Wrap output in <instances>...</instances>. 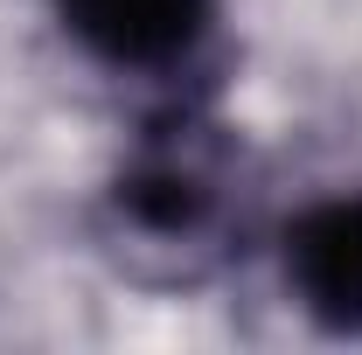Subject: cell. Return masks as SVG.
Segmentation results:
<instances>
[{
    "label": "cell",
    "mask_w": 362,
    "mask_h": 355,
    "mask_svg": "<svg viewBox=\"0 0 362 355\" xmlns=\"http://www.w3.org/2000/svg\"><path fill=\"white\" fill-rule=\"evenodd\" d=\"M286 279L320 327L362 334V195H327L293 216Z\"/></svg>",
    "instance_id": "cell-2"
},
{
    "label": "cell",
    "mask_w": 362,
    "mask_h": 355,
    "mask_svg": "<svg viewBox=\"0 0 362 355\" xmlns=\"http://www.w3.org/2000/svg\"><path fill=\"white\" fill-rule=\"evenodd\" d=\"M49 7L112 70H175L202 49L216 21V0H49Z\"/></svg>",
    "instance_id": "cell-1"
}]
</instances>
